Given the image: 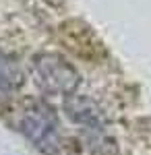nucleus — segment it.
Wrapping results in <instances>:
<instances>
[{
  "label": "nucleus",
  "instance_id": "f257e3e1",
  "mask_svg": "<svg viewBox=\"0 0 151 155\" xmlns=\"http://www.w3.org/2000/svg\"><path fill=\"white\" fill-rule=\"evenodd\" d=\"M31 72L37 87L48 95L69 97L77 93L81 74L64 56L56 52H39L31 58Z\"/></svg>",
  "mask_w": 151,
  "mask_h": 155
},
{
  "label": "nucleus",
  "instance_id": "f03ea898",
  "mask_svg": "<svg viewBox=\"0 0 151 155\" xmlns=\"http://www.w3.org/2000/svg\"><path fill=\"white\" fill-rule=\"evenodd\" d=\"M19 128L23 137L33 143L42 153L58 155L62 149V137H60V122L52 107L44 101H33L21 112Z\"/></svg>",
  "mask_w": 151,
  "mask_h": 155
},
{
  "label": "nucleus",
  "instance_id": "7ed1b4c3",
  "mask_svg": "<svg viewBox=\"0 0 151 155\" xmlns=\"http://www.w3.org/2000/svg\"><path fill=\"white\" fill-rule=\"evenodd\" d=\"M64 112L75 124H79V126L87 128V130L102 132L106 126V118H104L102 107L89 95H79V93L69 95L64 99Z\"/></svg>",
  "mask_w": 151,
  "mask_h": 155
},
{
  "label": "nucleus",
  "instance_id": "20e7f679",
  "mask_svg": "<svg viewBox=\"0 0 151 155\" xmlns=\"http://www.w3.org/2000/svg\"><path fill=\"white\" fill-rule=\"evenodd\" d=\"M23 85V72L17 62L0 52V95H11Z\"/></svg>",
  "mask_w": 151,
  "mask_h": 155
}]
</instances>
